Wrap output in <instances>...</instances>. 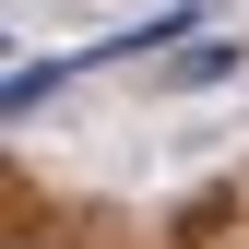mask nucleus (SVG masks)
Here are the masks:
<instances>
[{"instance_id":"f257e3e1","label":"nucleus","mask_w":249,"mask_h":249,"mask_svg":"<svg viewBox=\"0 0 249 249\" xmlns=\"http://www.w3.org/2000/svg\"><path fill=\"white\" fill-rule=\"evenodd\" d=\"M226 71H237V36H202V48L166 59V83H226Z\"/></svg>"}]
</instances>
